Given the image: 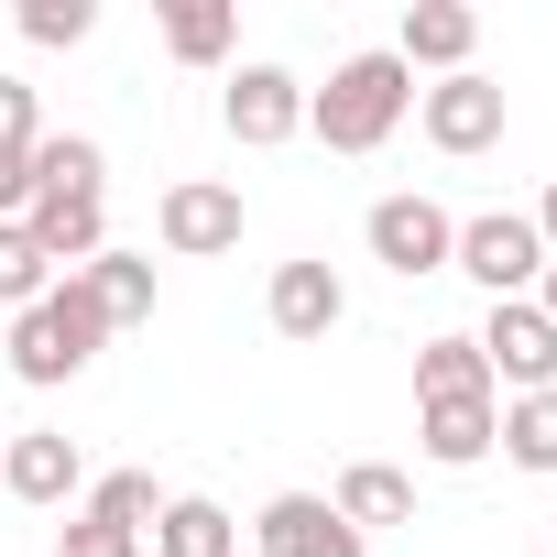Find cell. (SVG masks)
I'll return each mask as SVG.
<instances>
[{"instance_id": "6da1fadb", "label": "cell", "mask_w": 557, "mask_h": 557, "mask_svg": "<svg viewBox=\"0 0 557 557\" xmlns=\"http://www.w3.org/2000/svg\"><path fill=\"white\" fill-rule=\"evenodd\" d=\"M405 110H416L405 55H339V66H329V88H307V132H318L329 153H383Z\"/></svg>"}, {"instance_id": "7a4b0ae2", "label": "cell", "mask_w": 557, "mask_h": 557, "mask_svg": "<svg viewBox=\"0 0 557 557\" xmlns=\"http://www.w3.org/2000/svg\"><path fill=\"white\" fill-rule=\"evenodd\" d=\"M99 339H110V318H99V296L77 285V273H66L55 296H34V307L12 318V372H23L34 394H55V383H77V372L99 361Z\"/></svg>"}, {"instance_id": "3957f363", "label": "cell", "mask_w": 557, "mask_h": 557, "mask_svg": "<svg viewBox=\"0 0 557 557\" xmlns=\"http://www.w3.org/2000/svg\"><path fill=\"white\" fill-rule=\"evenodd\" d=\"M448 273H470V285H481L492 307H513V296H535L546 240H535V219H524V208H481V219H459V251H448Z\"/></svg>"}, {"instance_id": "277c9868", "label": "cell", "mask_w": 557, "mask_h": 557, "mask_svg": "<svg viewBox=\"0 0 557 557\" xmlns=\"http://www.w3.org/2000/svg\"><path fill=\"white\" fill-rule=\"evenodd\" d=\"M470 350H481L492 394H557V329H546V307H535V296L492 307V318L470 329Z\"/></svg>"}, {"instance_id": "5b68a950", "label": "cell", "mask_w": 557, "mask_h": 557, "mask_svg": "<svg viewBox=\"0 0 557 557\" xmlns=\"http://www.w3.org/2000/svg\"><path fill=\"white\" fill-rule=\"evenodd\" d=\"M361 240H372V262L383 273H448V251H459V219L437 208V197H372V219H361Z\"/></svg>"}, {"instance_id": "8992f818", "label": "cell", "mask_w": 557, "mask_h": 557, "mask_svg": "<svg viewBox=\"0 0 557 557\" xmlns=\"http://www.w3.org/2000/svg\"><path fill=\"white\" fill-rule=\"evenodd\" d=\"M153 240H164L175 262L240 251V186H219V175H175V186H164V208H153Z\"/></svg>"}, {"instance_id": "52a82bcc", "label": "cell", "mask_w": 557, "mask_h": 557, "mask_svg": "<svg viewBox=\"0 0 557 557\" xmlns=\"http://www.w3.org/2000/svg\"><path fill=\"white\" fill-rule=\"evenodd\" d=\"M219 121H230V143H251V153L296 143V132H307V77H285V66H240V77L219 88Z\"/></svg>"}, {"instance_id": "ba28073f", "label": "cell", "mask_w": 557, "mask_h": 557, "mask_svg": "<svg viewBox=\"0 0 557 557\" xmlns=\"http://www.w3.org/2000/svg\"><path fill=\"white\" fill-rule=\"evenodd\" d=\"M0 492H12V503H34V513L77 503V492H88L77 437H66V426H23V437H0Z\"/></svg>"}, {"instance_id": "9c48e42d", "label": "cell", "mask_w": 557, "mask_h": 557, "mask_svg": "<svg viewBox=\"0 0 557 557\" xmlns=\"http://www.w3.org/2000/svg\"><path fill=\"white\" fill-rule=\"evenodd\" d=\"M416 121H426L437 153H492V143H503V88H492L481 66H459V77L416 88Z\"/></svg>"}, {"instance_id": "30bf717a", "label": "cell", "mask_w": 557, "mask_h": 557, "mask_svg": "<svg viewBox=\"0 0 557 557\" xmlns=\"http://www.w3.org/2000/svg\"><path fill=\"white\" fill-rule=\"evenodd\" d=\"M251 546H262V557H372V535H350V524L329 513V492H273V503L251 513Z\"/></svg>"}, {"instance_id": "8fae6325", "label": "cell", "mask_w": 557, "mask_h": 557, "mask_svg": "<svg viewBox=\"0 0 557 557\" xmlns=\"http://www.w3.org/2000/svg\"><path fill=\"white\" fill-rule=\"evenodd\" d=\"M262 318H273V339H329V329L350 318V285H339L329 262H273Z\"/></svg>"}, {"instance_id": "7c38bea8", "label": "cell", "mask_w": 557, "mask_h": 557, "mask_svg": "<svg viewBox=\"0 0 557 557\" xmlns=\"http://www.w3.org/2000/svg\"><path fill=\"white\" fill-rule=\"evenodd\" d=\"M23 230H34V251H45L55 273H88V262L110 251V208H99V197H34Z\"/></svg>"}, {"instance_id": "4fadbf2b", "label": "cell", "mask_w": 557, "mask_h": 557, "mask_svg": "<svg viewBox=\"0 0 557 557\" xmlns=\"http://www.w3.org/2000/svg\"><path fill=\"white\" fill-rule=\"evenodd\" d=\"M492 426H503V394H459V405H416V448L437 470H481L492 459Z\"/></svg>"}, {"instance_id": "5bb4252c", "label": "cell", "mask_w": 557, "mask_h": 557, "mask_svg": "<svg viewBox=\"0 0 557 557\" xmlns=\"http://www.w3.org/2000/svg\"><path fill=\"white\" fill-rule=\"evenodd\" d=\"M470 45H481V12H470V0H416V12H405V34H394L405 77H416V66L459 77V66H470Z\"/></svg>"}, {"instance_id": "9a60e30c", "label": "cell", "mask_w": 557, "mask_h": 557, "mask_svg": "<svg viewBox=\"0 0 557 557\" xmlns=\"http://www.w3.org/2000/svg\"><path fill=\"white\" fill-rule=\"evenodd\" d=\"M143 546H153V557H240V513L208 503V492H164V513H153Z\"/></svg>"}, {"instance_id": "2e32d148", "label": "cell", "mask_w": 557, "mask_h": 557, "mask_svg": "<svg viewBox=\"0 0 557 557\" xmlns=\"http://www.w3.org/2000/svg\"><path fill=\"white\" fill-rule=\"evenodd\" d=\"M329 513H339L350 535H372V524H405V513H416V481H405L394 459H350V470H339V492H329Z\"/></svg>"}, {"instance_id": "e0dca14e", "label": "cell", "mask_w": 557, "mask_h": 557, "mask_svg": "<svg viewBox=\"0 0 557 557\" xmlns=\"http://www.w3.org/2000/svg\"><path fill=\"white\" fill-rule=\"evenodd\" d=\"M34 197H110V153L88 132H45L34 143Z\"/></svg>"}, {"instance_id": "ac0fdd59", "label": "cell", "mask_w": 557, "mask_h": 557, "mask_svg": "<svg viewBox=\"0 0 557 557\" xmlns=\"http://www.w3.org/2000/svg\"><path fill=\"white\" fill-rule=\"evenodd\" d=\"M492 448H503L513 470L557 481V394H503V426H492Z\"/></svg>"}, {"instance_id": "d6986e66", "label": "cell", "mask_w": 557, "mask_h": 557, "mask_svg": "<svg viewBox=\"0 0 557 557\" xmlns=\"http://www.w3.org/2000/svg\"><path fill=\"white\" fill-rule=\"evenodd\" d=\"M77 285L99 296V318H110V329H143V318H153V262H143V251H121V240L77 273Z\"/></svg>"}, {"instance_id": "ffe728a7", "label": "cell", "mask_w": 557, "mask_h": 557, "mask_svg": "<svg viewBox=\"0 0 557 557\" xmlns=\"http://www.w3.org/2000/svg\"><path fill=\"white\" fill-rule=\"evenodd\" d=\"M240 45V12H230V0H164V55L175 66H219Z\"/></svg>"}, {"instance_id": "44dd1931", "label": "cell", "mask_w": 557, "mask_h": 557, "mask_svg": "<svg viewBox=\"0 0 557 557\" xmlns=\"http://www.w3.org/2000/svg\"><path fill=\"white\" fill-rule=\"evenodd\" d=\"M459 394H492V372H481L470 329H448V339H426V350H416V405H459Z\"/></svg>"}, {"instance_id": "7402d4cb", "label": "cell", "mask_w": 557, "mask_h": 557, "mask_svg": "<svg viewBox=\"0 0 557 557\" xmlns=\"http://www.w3.org/2000/svg\"><path fill=\"white\" fill-rule=\"evenodd\" d=\"M88 524H110V535H153V513H164V492H153V470H110V481H88V503H77Z\"/></svg>"}, {"instance_id": "603a6c76", "label": "cell", "mask_w": 557, "mask_h": 557, "mask_svg": "<svg viewBox=\"0 0 557 557\" xmlns=\"http://www.w3.org/2000/svg\"><path fill=\"white\" fill-rule=\"evenodd\" d=\"M55 285H66V273L34 251V230H23V219H0V307L23 318V307H34V296H55Z\"/></svg>"}, {"instance_id": "cb8c5ba5", "label": "cell", "mask_w": 557, "mask_h": 557, "mask_svg": "<svg viewBox=\"0 0 557 557\" xmlns=\"http://www.w3.org/2000/svg\"><path fill=\"white\" fill-rule=\"evenodd\" d=\"M99 0H23V45H88Z\"/></svg>"}, {"instance_id": "d4e9b609", "label": "cell", "mask_w": 557, "mask_h": 557, "mask_svg": "<svg viewBox=\"0 0 557 557\" xmlns=\"http://www.w3.org/2000/svg\"><path fill=\"white\" fill-rule=\"evenodd\" d=\"M45 143V121H34V88L23 77H0V153H34Z\"/></svg>"}, {"instance_id": "484cf974", "label": "cell", "mask_w": 557, "mask_h": 557, "mask_svg": "<svg viewBox=\"0 0 557 557\" xmlns=\"http://www.w3.org/2000/svg\"><path fill=\"white\" fill-rule=\"evenodd\" d=\"M55 557H143V546L110 535V524H88V513H66V524H55Z\"/></svg>"}, {"instance_id": "4316f807", "label": "cell", "mask_w": 557, "mask_h": 557, "mask_svg": "<svg viewBox=\"0 0 557 557\" xmlns=\"http://www.w3.org/2000/svg\"><path fill=\"white\" fill-rule=\"evenodd\" d=\"M34 208V153H0V219Z\"/></svg>"}, {"instance_id": "83f0119b", "label": "cell", "mask_w": 557, "mask_h": 557, "mask_svg": "<svg viewBox=\"0 0 557 557\" xmlns=\"http://www.w3.org/2000/svg\"><path fill=\"white\" fill-rule=\"evenodd\" d=\"M524 219H535V240H546V262H557V175H546V197H535Z\"/></svg>"}, {"instance_id": "f1b7e54d", "label": "cell", "mask_w": 557, "mask_h": 557, "mask_svg": "<svg viewBox=\"0 0 557 557\" xmlns=\"http://www.w3.org/2000/svg\"><path fill=\"white\" fill-rule=\"evenodd\" d=\"M535 307H546V329H557V262H546V273H535Z\"/></svg>"}]
</instances>
